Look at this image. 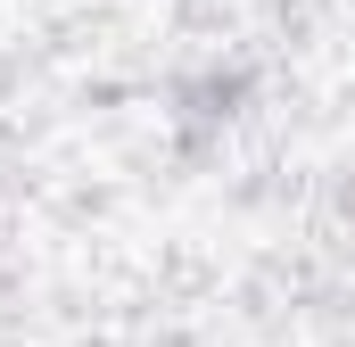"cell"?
Here are the masks:
<instances>
[{
	"label": "cell",
	"mask_w": 355,
	"mask_h": 347,
	"mask_svg": "<svg viewBox=\"0 0 355 347\" xmlns=\"http://www.w3.org/2000/svg\"><path fill=\"white\" fill-rule=\"evenodd\" d=\"M240 99H248V75H240V67H207V75L174 83V124H182V141L207 149V141L240 116Z\"/></svg>",
	"instance_id": "obj_1"
},
{
	"label": "cell",
	"mask_w": 355,
	"mask_h": 347,
	"mask_svg": "<svg viewBox=\"0 0 355 347\" xmlns=\"http://www.w3.org/2000/svg\"><path fill=\"white\" fill-rule=\"evenodd\" d=\"M339 223H347V240H355V166H347V182H339Z\"/></svg>",
	"instance_id": "obj_2"
}]
</instances>
